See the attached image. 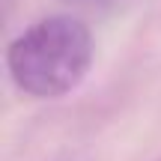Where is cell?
Returning <instances> with one entry per match:
<instances>
[{
  "label": "cell",
  "mask_w": 161,
  "mask_h": 161,
  "mask_svg": "<svg viewBox=\"0 0 161 161\" xmlns=\"http://www.w3.org/2000/svg\"><path fill=\"white\" fill-rule=\"evenodd\" d=\"M96 57L92 33L75 15H48L18 33L6 48V69L18 90L57 98L80 86Z\"/></svg>",
  "instance_id": "6da1fadb"
},
{
  "label": "cell",
  "mask_w": 161,
  "mask_h": 161,
  "mask_svg": "<svg viewBox=\"0 0 161 161\" xmlns=\"http://www.w3.org/2000/svg\"><path fill=\"white\" fill-rule=\"evenodd\" d=\"M66 3H104V0H66Z\"/></svg>",
  "instance_id": "7a4b0ae2"
}]
</instances>
